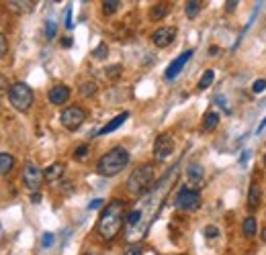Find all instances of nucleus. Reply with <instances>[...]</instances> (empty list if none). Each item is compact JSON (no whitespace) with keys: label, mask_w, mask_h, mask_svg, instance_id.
<instances>
[{"label":"nucleus","mask_w":266,"mask_h":255,"mask_svg":"<svg viewBox=\"0 0 266 255\" xmlns=\"http://www.w3.org/2000/svg\"><path fill=\"white\" fill-rule=\"evenodd\" d=\"M201 207V194L196 190H191V188H182L176 196V208L180 210H186V212H193Z\"/></svg>","instance_id":"obj_6"},{"label":"nucleus","mask_w":266,"mask_h":255,"mask_svg":"<svg viewBox=\"0 0 266 255\" xmlns=\"http://www.w3.org/2000/svg\"><path fill=\"white\" fill-rule=\"evenodd\" d=\"M15 168V158L11 153H0V175L11 174Z\"/></svg>","instance_id":"obj_16"},{"label":"nucleus","mask_w":266,"mask_h":255,"mask_svg":"<svg viewBox=\"0 0 266 255\" xmlns=\"http://www.w3.org/2000/svg\"><path fill=\"white\" fill-rule=\"evenodd\" d=\"M60 121L68 131H78L86 121V111L82 106H68V109L62 111Z\"/></svg>","instance_id":"obj_5"},{"label":"nucleus","mask_w":266,"mask_h":255,"mask_svg":"<svg viewBox=\"0 0 266 255\" xmlns=\"http://www.w3.org/2000/svg\"><path fill=\"white\" fill-rule=\"evenodd\" d=\"M86 155H88V145L76 147V151H74V158H76V159H84Z\"/></svg>","instance_id":"obj_29"},{"label":"nucleus","mask_w":266,"mask_h":255,"mask_svg":"<svg viewBox=\"0 0 266 255\" xmlns=\"http://www.w3.org/2000/svg\"><path fill=\"white\" fill-rule=\"evenodd\" d=\"M213 78H215V72H213V70H207V72L201 76V80H199V90H207V88L213 84Z\"/></svg>","instance_id":"obj_22"},{"label":"nucleus","mask_w":266,"mask_h":255,"mask_svg":"<svg viewBox=\"0 0 266 255\" xmlns=\"http://www.w3.org/2000/svg\"><path fill=\"white\" fill-rule=\"evenodd\" d=\"M142 253H143V247H142V245H129V247L125 249L123 255H142Z\"/></svg>","instance_id":"obj_28"},{"label":"nucleus","mask_w":266,"mask_h":255,"mask_svg":"<svg viewBox=\"0 0 266 255\" xmlns=\"http://www.w3.org/2000/svg\"><path fill=\"white\" fill-rule=\"evenodd\" d=\"M121 70H123V67H121L119 64H117V65H111V67H106V76L113 78V80H115V78H119V76H121Z\"/></svg>","instance_id":"obj_27"},{"label":"nucleus","mask_w":266,"mask_h":255,"mask_svg":"<svg viewBox=\"0 0 266 255\" xmlns=\"http://www.w3.org/2000/svg\"><path fill=\"white\" fill-rule=\"evenodd\" d=\"M193 49H186V51H182L178 57H176V60L168 65V70H166V74H164V78H166V80H174V78L176 76H178L180 72H182V67L186 65V62H189L191 60V57H193Z\"/></svg>","instance_id":"obj_10"},{"label":"nucleus","mask_w":266,"mask_h":255,"mask_svg":"<svg viewBox=\"0 0 266 255\" xmlns=\"http://www.w3.org/2000/svg\"><path fill=\"white\" fill-rule=\"evenodd\" d=\"M217 235H219V229H217V227H213V224L205 227V237H207V239H215Z\"/></svg>","instance_id":"obj_31"},{"label":"nucleus","mask_w":266,"mask_h":255,"mask_svg":"<svg viewBox=\"0 0 266 255\" xmlns=\"http://www.w3.org/2000/svg\"><path fill=\"white\" fill-rule=\"evenodd\" d=\"M166 13H168V6L166 4H156L150 8V18L152 21H162V18L166 16Z\"/></svg>","instance_id":"obj_20"},{"label":"nucleus","mask_w":266,"mask_h":255,"mask_svg":"<svg viewBox=\"0 0 266 255\" xmlns=\"http://www.w3.org/2000/svg\"><path fill=\"white\" fill-rule=\"evenodd\" d=\"M8 51V41H6V37L0 33V57H4Z\"/></svg>","instance_id":"obj_32"},{"label":"nucleus","mask_w":266,"mask_h":255,"mask_svg":"<svg viewBox=\"0 0 266 255\" xmlns=\"http://www.w3.org/2000/svg\"><path fill=\"white\" fill-rule=\"evenodd\" d=\"M262 241H264V243H266V229H264V231H262Z\"/></svg>","instance_id":"obj_43"},{"label":"nucleus","mask_w":266,"mask_h":255,"mask_svg":"<svg viewBox=\"0 0 266 255\" xmlns=\"http://www.w3.org/2000/svg\"><path fill=\"white\" fill-rule=\"evenodd\" d=\"M0 90H6V82H4V78H0Z\"/></svg>","instance_id":"obj_40"},{"label":"nucleus","mask_w":266,"mask_h":255,"mask_svg":"<svg viewBox=\"0 0 266 255\" xmlns=\"http://www.w3.org/2000/svg\"><path fill=\"white\" fill-rule=\"evenodd\" d=\"M199 11H201V2H199V0H189L186 6H184V13H186V16H189V18H195L196 15H199Z\"/></svg>","instance_id":"obj_21"},{"label":"nucleus","mask_w":266,"mask_h":255,"mask_svg":"<svg viewBox=\"0 0 266 255\" xmlns=\"http://www.w3.org/2000/svg\"><path fill=\"white\" fill-rule=\"evenodd\" d=\"M258 204H260V188H258V184L254 182L250 186V192H248V208L256 210L258 208Z\"/></svg>","instance_id":"obj_17"},{"label":"nucleus","mask_w":266,"mask_h":255,"mask_svg":"<svg viewBox=\"0 0 266 255\" xmlns=\"http://www.w3.org/2000/svg\"><path fill=\"white\" fill-rule=\"evenodd\" d=\"M266 90V80H256L254 84H252V92L254 94H260V92H264Z\"/></svg>","instance_id":"obj_30"},{"label":"nucleus","mask_w":266,"mask_h":255,"mask_svg":"<svg viewBox=\"0 0 266 255\" xmlns=\"http://www.w3.org/2000/svg\"><path fill=\"white\" fill-rule=\"evenodd\" d=\"M103 207V200L101 198H96V200H92L90 204H88V208H90V210H96V208H101Z\"/></svg>","instance_id":"obj_35"},{"label":"nucleus","mask_w":266,"mask_h":255,"mask_svg":"<svg viewBox=\"0 0 266 255\" xmlns=\"http://www.w3.org/2000/svg\"><path fill=\"white\" fill-rule=\"evenodd\" d=\"M33 6H35L33 0H11V2H6V8H8V11H13V13H17V15L31 13Z\"/></svg>","instance_id":"obj_13"},{"label":"nucleus","mask_w":266,"mask_h":255,"mask_svg":"<svg viewBox=\"0 0 266 255\" xmlns=\"http://www.w3.org/2000/svg\"><path fill=\"white\" fill-rule=\"evenodd\" d=\"M43 180H45V174L39 170L35 163H27L25 168H23V184L31 192H37L39 188H41Z\"/></svg>","instance_id":"obj_7"},{"label":"nucleus","mask_w":266,"mask_h":255,"mask_svg":"<svg viewBox=\"0 0 266 255\" xmlns=\"http://www.w3.org/2000/svg\"><path fill=\"white\" fill-rule=\"evenodd\" d=\"M92 55H94V60H105V57L109 55V47H106V43H101V45H98L94 51H92Z\"/></svg>","instance_id":"obj_25"},{"label":"nucleus","mask_w":266,"mask_h":255,"mask_svg":"<svg viewBox=\"0 0 266 255\" xmlns=\"http://www.w3.org/2000/svg\"><path fill=\"white\" fill-rule=\"evenodd\" d=\"M123 223H125V204L121 200H111L105 207L101 219H98L96 231L105 241H113L119 235Z\"/></svg>","instance_id":"obj_1"},{"label":"nucleus","mask_w":266,"mask_h":255,"mask_svg":"<svg viewBox=\"0 0 266 255\" xmlns=\"http://www.w3.org/2000/svg\"><path fill=\"white\" fill-rule=\"evenodd\" d=\"M225 4H228L225 8H228V11L231 13V11H235V4H238V2H235V0H230V2H225Z\"/></svg>","instance_id":"obj_37"},{"label":"nucleus","mask_w":266,"mask_h":255,"mask_svg":"<svg viewBox=\"0 0 266 255\" xmlns=\"http://www.w3.org/2000/svg\"><path fill=\"white\" fill-rule=\"evenodd\" d=\"M8 102L13 104V109L18 112H27L33 104V90L31 86H27L25 82H17L8 88Z\"/></svg>","instance_id":"obj_4"},{"label":"nucleus","mask_w":266,"mask_h":255,"mask_svg":"<svg viewBox=\"0 0 266 255\" xmlns=\"http://www.w3.org/2000/svg\"><path fill=\"white\" fill-rule=\"evenodd\" d=\"M52 243H53V233H45L41 237V245H43V247H49Z\"/></svg>","instance_id":"obj_34"},{"label":"nucleus","mask_w":266,"mask_h":255,"mask_svg":"<svg viewBox=\"0 0 266 255\" xmlns=\"http://www.w3.org/2000/svg\"><path fill=\"white\" fill-rule=\"evenodd\" d=\"M140 219H142V212L140 210H133V212H129V217H127V224H135Z\"/></svg>","instance_id":"obj_33"},{"label":"nucleus","mask_w":266,"mask_h":255,"mask_svg":"<svg viewBox=\"0 0 266 255\" xmlns=\"http://www.w3.org/2000/svg\"><path fill=\"white\" fill-rule=\"evenodd\" d=\"M174 151V139H172V135L168 133H164V135H158V139L154 143V158L156 159H166V158H170Z\"/></svg>","instance_id":"obj_8"},{"label":"nucleus","mask_w":266,"mask_h":255,"mask_svg":"<svg viewBox=\"0 0 266 255\" xmlns=\"http://www.w3.org/2000/svg\"><path fill=\"white\" fill-rule=\"evenodd\" d=\"M264 127H266V116H264V121H262V125L258 127V131H262V129H264Z\"/></svg>","instance_id":"obj_42"},{"label":"nucleus","mask_w":266,"mask_h":255,"mask_svg":"<svg viewBox=\"0 0 266 255\" xmlns=\"http://www.w3.org/2000/svg\"><path fill=\"white\" fill-rule=\"evenodd\" d=\"M176 39V29L174 27H160L158 31L152 33V41L156 47H168Z\"/></svg>","instance_id":"obj_9"},{"label":"nucleus","mask_w":266,"mask_h":255,"mask_svg":"<svg viewBox=\"0 0 266 255\" xmlns=\"http://www.w3.org/2000/svg\"><path fill=\"white\" fill-rule=\"evenodd\" d=\"M62 45H64V47H70V45H72V39H70V37L62 39Z\"/></svg>","instance_id":"obj_39"},{"label":"nucleus","mask_w":266,"mask_h":255,"mask_svg":"<svg viewBox=\"0 0 266 255\" xmlns=\"http://www.w3.org/2000/svg\"><path fill=\"white\" fill-rule=\"evenodd\" d=\"M80 94H82L84 98L94 96V94H96V84H94V82H84V84L80 86Z\"/></svg>","instance_id":"obj_24"},{"label":"nucleus","mask_w":266,"mask_h":255,"mask_svg":"<svg viewBox=\"0 0 266 255\" xmlns=\"http://www.w3.org/2000/svg\"><path fill=\"white\" fill-rule=\"evenodd\" d=\"M31 202H33V204H37V202H41V194H37V192H33V196H31Z\"/></svg>","instance_id":"obj_38"},{"label":"nucleus","mask_w":266,"mask_h":255,"mask_svg":"<svg viewBox=\"0 0 266 255\" xmlns=\"http://www.w3.org/2000/svg\"><path fill=\"white\" fill-rule=\"evenodd\" d=\"M47 98H49V102L55 104V106L66 104V102H68V98H70V88H68L66 84H55V86L52 88V90H49Z\"/></svg>","instance_id":"obj_11"},{"label":"nucleus","mask_w":266,"mask_h":255,"mask_svg":"<svg viewBox=\"0 0 266 255\" xmlns=\"http://www.w3.org/2000/svg\"><path fill=\"white\" fill-rule=\"evenodd\" d=\"M256 231H258V223H256V219L254 217H246V221H244V235L248 239H252L256 235Z\"/></svg>","instance_id":"obj_19"},{"label":"nucleus","mask_w":266,"mask_h":255,"mask_svg":"<svg viewBox=\"0 0 266 255\" xmlns=\"http://www.w3.org/2000/svg\"><path fill=\"white\" fill-rule=\"evenodd\" d=\"M186 180H189L193 186H196V188H201L203 182H205V170H203V165L191 163L189 168H186Z\"/></svg>","instance_id":"obj_12"},{"label":"nucleus","mask_w":266,"mask_h":255,"mask_svg":"<svg viewBox=\"0 0 266 255\" xmlns=\"http://www.w3.org/2000/svg\"><path fill=\"white\" fill-rule=\"evenodd\" d=\"M152 184H154V168L150 163H143L140 168H135L129 178H127V190L131 194H143Z\"/></svg>","instance_id":"obj_3"},{"label":"nucleus","mask_w":266,"mask_h":255,"mask_svg":"<svg viewBox=\"0 0 266 255\" xmlns=\"http://www.w3.org/2000/svg\"><path fill=\"white\" fill-rule=\"evenodd\" d=\"M264 163H266V155H264Z\"/></svg>","instance_id":"obj_45"},{"label":"nucleus","mask_w":266,"mask_h":255,"mask_svg":"<svg viewBox=\"0 0 266 255\" xmlns=\"http://www.w3.org/2000/svg\"><path fill=\"white\" fill-rule=\"evenodd\" d=\"M127 163H129V151H127L125 147H113L111 151H106L103 158L96 161V172H98V175H105V178H113V175L119 174Z\"/></svg>","instance_id":"obj_2"},{"label":"nucleus","mask_w":266,"mask_h":255,"mask_svg":"<svg viewBox=\"0 0 266 255\" xmlns=\"http://www.w3.org/2000/svg\"><path fill=\"white\" fill-rule=\"evenodd\" d=\"M127 119H129V112H121V114H117L115 116V119L113 121H109V123H106L105 127H103V129L101 131H98L96 135H109V133H113V131H117V129H119V127L127 121Z\"/></svg>","instance_id":"obj_14"},{"label":"nucleus","mask_w":266,"mask_h":255,"mask_svg":"<svg viewBox=\"0 0 266 255\" xmlns=\"http://www.w3.org/2000/svg\"><path fill=\"white\" fill-rule=\"evenodd\" d=\"M209 51H211V55H217V53H219V47H211Z\"/></svg>","instance_id":"obj_41"},{"label":"nucleus","mask_w":266,"mask_h":255,"mask_svg":"<svg viewBox=\"0 0 266 255\" xmlns=\"http://www.w3.org/2000/svg\"><path fill=\"white\" fill-rule=\"evenodd\" d=\"M119 6H121L119 0H105V2H103V13L105 15H113V13L119 11Z\"/></svg>","instance_id":"obj_23"},{"label":"nucleus","mask_w":266,"mask_h":255,"mask_svg":"<svg viewBox=\"0 0 266 255\" xmlns=\"http://www.w3.org/2000/svg\"><path fill=\"white\" fill-rule=\"evenodd\" d=\"M82 255H92V253H82Z\"/></svg>","instance_id":"obj_44"},{"label":"nucleus","mask_w":266,"mask_h":255,"mask_svg":"<svg viewBox=\"0 0 266 255\" xmlns=\"http://www.w3.org/2000/svg\"><path fill=\"white\" fill-rule=\"evenodd\" d=\"M66 27L72 29V11H70V8L66 11Z\"/></svg>","instance_id":"obj_36"},{"label":"nucleus","mask_w":266,"mask_h":255,"mask_svg":"<svg viewBox=\"0 0 266 255\" xmlns=\"http://www.w3.org/2000/svg\"><path fill=\"white\" fill-rule=\"evenodd\" d=\"M55 33H57V25H55V21H47L45 23V37L52 41V39L55 37Z\"/></svg>","instance_id":"obj_26"},{"label":"nucleus","mask_w":266,"mask_h":255,"mask_svg":"<svg viewBox=\"0 0 266 255\" xmlns=\"http://www.w3.org/2000/svg\"><path fill=\"white\" fill-rule=\"evenodd\" d=\"M43 174H45V180H47V182L60 180L62 175H64V163H52Z\"/></svg>","instance_id":"obj_15"},{"label":"nucleus","mask_w":266,"mask_h":255,"mask_svg":"<svg viewBox=\"0 0 266 255\" xmlns=\"http://www.w3.org/2000/svg\"><path fill=\"white\" fill-rule=\"evenodd\" d=\"M219 125V114L217 112H207L203 116V129L205 131H215Z\"/></svg>","instance_id":"obj_18"}]
</instances>
